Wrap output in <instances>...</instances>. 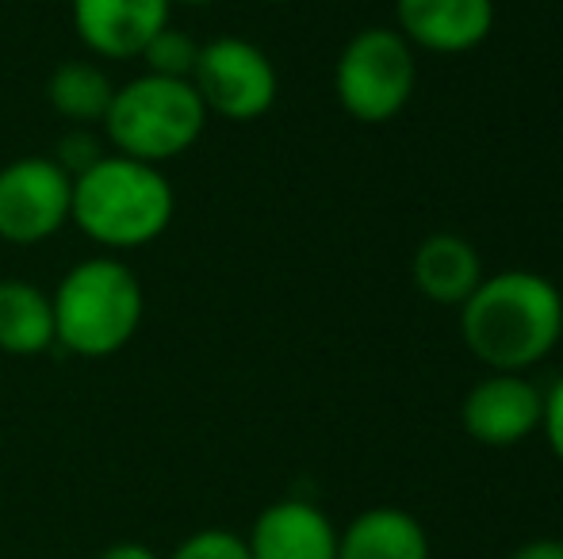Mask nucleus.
Wrapping results in <instances>:
<instances>
[{"label":"nucleus","mask_w":563,"mask_h":559,"mask_svg":"<svg viewBox=\"0 0 563 559\" xmlns=\"http://www.w3.org/2000/svg\"><path fill=\"white\" fill-rule=\"evenodd\" d=\"M464 342L490 372H526L556 349L563 334V299L541 272L510 269L483 277L460 303Z\"/></svg>","instance_id":"obj_1"},{"label":"nucleus","mask_w":563,"mask_h":559,"mask_svg":"<svg viewBox=\"0 0 563 559\" xmlns=\"http://www.w3.org/2000/svg\"><path fill=\"white\" fill-rule=\"evenodd\" d=\"M69 219L108 249H139L173 219V188L157 165L112 154L74 177Z\"/></svg>","instance_id":"obj_2"},{"label":"nucleus","mask_w":563,"mask_h":559,"mask_svg":"<svg viewBox=\"0 0 563 559\" xmlns=\"http://www.w3.org/2000/svg\"><path fill=\"white\" fill-rule=\"evenodd\" d=\"M54 303V342L77 357H112L142 322V288L126 265L92 257L66 272Z\"/></svg>","instance_id":"obj_3"},{"label":"nucleus","mask_w":563,"mask_h":559,"mask_svg":"<svg viewBox=\"0 0 563 559\" xmlns=\"http://www.w3.org/2000/svg\"><path fill=\"white\" fill-rule=\"evenodd\" d=\"M203 123H208V108L196 85L157 74L134 77L131 85L115 89L112 108L104 115L108 142L123 157L146 165H162L192 149V142L203 135Z\"/></svg>","instance_id":"obj_4"},{"label":"nucleus","mask_w":563,"mask_h":559,"mask_svg":"<svg viewBox=\"0 0 563 559\" xmlns=\"http://www.w3.org/2000/svg\"><path fill=\"white\" fill-rule=\"evenodd\" d=\"M418 81L415 51L399 31L368 27L338 58V100L353 120L387 123L410 104Z\"/></svg>","instance_id":"obj_5"},{"label":"nucleus","mask_w":563,"mask_h":559,"mask_svg":"<svg viewBox=\"0 0 563 559\" xmlns=\"http://www.w3.org/2000/svg\"><path fill=\"white\" fill-rule=\"evenodd\" d=\"M192 85L208 112L234 123L261 120L276 104V69L268 54L234 35L200 46Z\"/></svg>","instance_id":"obj_6"},{"label":"nucleus","mask_w":563,"mask_h":559,"mask_svg":"<svg viewBox=\"0 0 563 559\" xmlns=\"http://www.w3.org/2000/svg\"><path fill=\"white\" fill-rule=\"evenodd\" d=\"M74 200V177L54 157H20L0 169V238L38 246L62 231Z\"/></svg>","instance_id":"obj_7"},{"label":"nucleus","mask_w":563,"mask_h":559,"mask_svg":"<svg viewBox=\"0 0 563 559\" xmlns=\"http://www.w3.org/2000/svg\"><path fill=\"white\" fill-rule=\"evenodd\" d=\"M460 418H464V429L472 440L490 448H510L541 429L544 395L526 376L490 372L487 380H479L467 391Z\"/></svg>","instance_id":"obj_8"},{"label":"nucleus","mask_w":563,"mask_h":559,"mask_svg":"<svg viewBox=\"0 0 563 559\" xmlns=\"http://www.w3.org/2000/svg\"><path fill=\"white\" fill-rule=\"evenodd\" d=\"M169 0H74V27L100 58H139L169 23Z\"/></svg>","instance_id":"obj_9"},{"label":"nucleus","mask_w":563,"mask_h":559,"mask_svg":"<svg viewBox=\"0 0 563 559\" xmlns=\"http://www.w3.org/2000/svg\"><path fill=\"white\" fill-rule=\"evenodd\" d=\"M245 548L250 559H338V529L314 502L280 499L257 514Z\"/></svg>","instance_id":"obj_10"},{"label":"nucleus","mask_w":563,"mask_h":559,"mask_svg":"<svg viewBox=\"0 0 563 559\" xmlns=\"http://www.w3.org/2000/svg\"><path fill=\"white\" fill-rule=\"evenodd\" d=\"M399 35L433 54H464L495 27V0H399Z\"/></svg>","instance_id":"obj_11"},{"label":"nucleus","mask_w":563,"mask_h":559,"mask_svg":"<svg viewBox=\"0 0 563 559\" xmlns=\"http://www.w3.org/2000/svg\"><path fill=\"white\" fill-rule=\"evenodd\" d=\"M338 559H430V537L407 510L372 506L338 533Z\"/></svg>","instance_id":"obj_12"},{"label":"nucleus","mask_w":563,"mask_h":559,"mask_svg":"<svg viewBox=\"0 0 563 559\" xmlns=\"http://www.w3.org/2000/svg\"><path fill=\"white\" fill-rule=\"evenodd\" d=\"M415 288L430 303L452 306L464 303L483 280V261L475 246L460 234H430L415 254Z\"/></svg>","instance_id":"obj_13"},{"label":"nucleus","mask_w":563,"mask_h":559,"mask_svg":"<svg viewBox=\"0 0 563 559\" xmlns=\"http://www.w3.org/2000/svg\"><path fill=\"white\" fill-rule=\"evenodd\" d=\"M54 345V303L27 280H0V349L35 357Z\"/></svg>","instance_id":"obj_14"},{"label":"nucleus","mask_w":563,"mask_h":559,"mask_svg":"<svg viewBox=\"0 0 563 559\" xmlns=\"http://www.w3.org/2000/svg\"><path fill=\"white\" fill-rule=\"evenodd\" d=\"M46 97H51L54 112L66 115V120L104 123L115 89L104 69H97L92 62H62V66L54 69L51 85H46Z\"/></svg>","instance_id":"obj_15"},{"label":"nucleus","mask_w":563,"mask_h":559,"mask_svg":"<svg viewBox=\"0 0 563 559\" xmlns=\"http://www.w3.org/2000/svg\"><path fill=\"white\" fill-rule=\"evenodd\" d=\"M139 58H146L150 74H157V77L192 81V69H196V58H200V46H196L192 38L185 35V31H177V27H169V23H165V27L157 31L154 38H150L146 51H142Z\"/></svg>","instance_id":"obj_16"},{"label":"nucleus","mask_w":563,"mask_h":559,"mask_svg":"<svg viewBox=\"0 0 563 559\" xmlns=\"http://www.w3.org/2000/svg\"><path fill=\"white\" fill-rule=\"evenodd\" d=\"M165 559H250V548H245V537L230 529H200L180 540Z\"/></svg>","instance_id":"obj_17"},{"label":"nucleus","mask_w":563,"mask_h":559,"mask_svg":"<svg viewBox=\"0 0 563 559\" xmlns=\"http://www.w3.org/2000/svg\"><path fill=\"white\" fill-rule=\"evenodd\" d=\"M100 142L89 135V131H69L66 138L58 142V157L54 161L62 165V169L69 172V177H81L89 165H97L100 161Z\"/></svg>","instance_id":"obj_18"},{"label":"nucleus","mask_w":563,"mask_h":559,"mask_svg":"<svg viewBox=\"0 0 563 559\" xmlns=\"http://www.w3.org/2000/svg\"><path fill=\"white\" fill-rule=\"evenodd\" d=\"M541 429H544V437H549V445H552V452H556V460L563 463V380L549 391V395H544Z\"/></svg>","instance_id":"obj_19"},{"label":"nucleus","mask_w":563,"mask_h":559,"mask_svg":"<svg viewBox=\"0 0 563 559\" xmlns=\"http://www.w3.org/2000/svg\"><path fill=\"white\" fill-rule=\"evenodd\" d=\"M510 559H563V540L560 537H541L521 545Z\"/></svg>","instance_id":"obj_20"},{"label":"nucleus","mask_w":563,"mask_h":559,"mask_svg":"<svg viewBox=\"0 0 563 559\" xmlns=\"http://www.w3.org/2000/svg\"><path fill=\"white\" fill-rule=\"evenodd\" d=\"M97 559H162L154 552V548H146V545H139V540H123V545H112V548H104Z\"/></svg>","instance_id":"obj_21"},{"label":"nucleus","mask_w":563,"mask_h":559,"mask_svg":"<svg viewBox=\"0 0 563 559\" xmlns=\"http://www.w3.org/2000/svg\"><path fill=\"white\" fill-rule=\"evenodd\" d=\"M169 4H188V8H203V4H216V0H169Z\"/></svg>","instance_id":"obj_22"},{"label":"nucleus","mask_w":563,"mask_h":559,"mask_svg":"<svg viewBox=\"0 0 563 559\" xmlns=\"http://www.w3.org/2000/svg\"><path fill=\"white\" fill-rule=\"evenodd\" d=\"M268 4H288V0H268Z\"/></svg>","instance_id":"obj_23"}]
</instances>
